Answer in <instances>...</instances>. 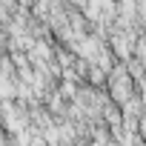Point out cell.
I'll return each instance as SVG.
<instances>
[{
    "instance_id": "cell-1",
    "label": "cell",
    "mask_w": 146,
    "mask_h": 146,
    "mask_svg": "<svg viewBox=\"0 0 146 146\" xmlns=\"http://www.w3.org/2000/svg\"><path fill=\"white\" fill-rule=\"evenodd\" d=\"M83 83H89L92 89H106V72H103V69H98V66H89V69H86Z\"/></svg>"
}]
</instances>
